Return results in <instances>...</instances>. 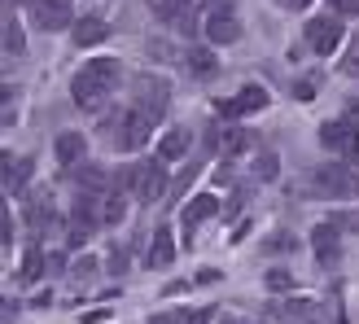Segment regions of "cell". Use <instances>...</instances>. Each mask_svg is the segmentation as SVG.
Here are the masks:
<instances>
[{"label": "cell", "instance_id": "6da1fadb", "mask_svg": "<svg viewBox=\"0 0 359 324\" xmlns=\"http://www.w3.org/2000/svg\"><path fill=\"white\" fill-rule=\"evenodd\" d=\"M118 62L114 58H97V62H88L79 66V75L70 79V97H75L79 110H97V105L114 93V83H118Z\"/></svg>", "mask_w": 359, "mask_h": 324}, {"label": "cell", "instance_id": "7a4b0ae2", "mask_svg": "<svg viewBox=\"0 0 359 324\" xmlns=\"http://www.w3.org/2000/svg\"><path fill=\"white\" fill-rule=\"evenodd\" d=\"M154 114H145V110H136V105H128V110H118L114 114V123H105V132H110V145L114 149H140L149 140V132H154Z\"/></svg>", "mask_w": 359, "mask_h": 324}, {"label": "cell", "instance_id": "3957f363", "mask_svg": "<svg viewBox=\"0 0 359 324\" xmlns=\"http://www.w3.org/2000/svg\"><path fill=\"white\" fill-rule=\"evenodd\" d=\"M311 193L316 197H337V202H351V197H359V171L355 167H320L311 175Z\"/></svg>", "mask_w": 359, "mask_h": 324}, {"label": "cell", "instance_id": "277c9868", "mask_svg": "<svg viewBox=\"0 0 359 324\" xmlns=\"http://www.w3.org/2000/svg\"><path fill=\"white\" fill-rule=\"evenodd\" d=\"M128 189L140 197V202H154V197H163V189H167V167H163V158L136 162V167L128 171Z\"/></svg>", "mask_w": 359, "mask_h": 324}, {"label": "cell", "instance_id": "5b68a950", "mask_svg": "<svg viewBox=\"0 0 359 324\" xmlns=\"http://www.w3.org/2000/svg\"><path fill=\"white\" fill-rule=\"evenodd\" d=\"M320 145L337 158H359V132L351 119H329L325 128H320Z\"/></svg>", "mask_w": 359, "mask_h": 324}, {"label": "cell", "instance_id": "8992f818", "mask_svg": "<svg viewBox=\"0 0 359 324\" xmlns=\"http://www.w3.org/2000/svg\"><path fill=\"white\" fill-rule=\"evenodd\" d=\"M215 110H219V119H237V114H259V110H267V88L250 83V88H241L237 97H228V101H215Z\"/></svg>", "mask_w": 359, "mask_h": 324}, {"label": "cell", "instance_id": "52a82bcc", "mask_svg": "<svg viewBox=\"0 0 359 324\" xmlns=\"http://www.w3.org/2000/svg\"><path fill=\"white\" fill-rule=\"evenodd\" d=\"M132 105L136 110H145V114H154V119H163V105H167V83L158 79V75H140L136 83H132Z\"/></svg>", "mask_w": 359, "mask_h": 324}, {"label": "cell", "instance_id": "ba28073f", "mask_svg": "<svg viewBox=\"0 0 359 324\" xmlns=\"http://www.w3.org/2000/svg\"><path fill=\"white\" fill-rule=\"evenodd\" d=\"M337 44H342V22H337V18H311L307 22V48L329 58Z\"/></svg>", "mask_w": 359, "mask_h": 324}, {"label": "cell", "instance_id": "9c48e42d", "mask_svg": "<svg viewBox=\"0 0 359 324\" xmlns=\"http://www.w3.org/2000/svg\"><path fill=\"white\" fill-rule=\"evenodd\" d=\"M31 18L44 31H62L70 27V0H31Z\"/></svg>", "mask_w": 359, "mask_h": 324}, {"label": "cell", "instance_id": "30bf717a", "mask_svg": "<svg viewBox=\"0 0 359 324\" xmlns=\"http://www.w3.org/2000/svg\"><path fill=\"white\" fill-rule=\"evenodd\" d=\"M210 145H215V154L237 158V154H245L250 145H255V136L241 132V128H215V132H210Z\"/></svg>", "mask_w": 359, "mask_h": 324}, {"label": "cell", "instance_id": "8fae6325", "mask_svg": "<svg viewBox=\"0 0 359 324\" xmlns=\"http://www.w3.org/2000/svg\"><path fill=\"white\" fill-rule=\"evenodd\" d=\"M206 40L210 44H237L241 40L237 13H215V18H206Z\"/></svg>", "mask_w": 359, "mask_h": 324}, {"label": "cell", "instance_id": "7c38bea8", "mask_svg": "<svg viewBox=\"0 0 359 324\" xmlns=\"http://www.w3.org/2000/svg\"><path fill=\"white\" fill-rule=\"evenodd\" d=\"M311 245L320 263H337V224H316L311 228Z\"/></svg>", "mask_w": 359, "mask_h": 324}, {"label": "cell", "instance_id": "4fadbf2b", "mask_svg": "<svg viewBox=\"0 0 359 324\" xmlns=\"http://www.w3.org/2000/svg\"><path fill=\"white\" fill-rule=\"evenodd\" d=\"M149 263H154V267H171V263H175V237H171L167 224L154 232V255H149Z\"/></svg>", "mask_w": 359, "mask_h": 324}, {"label": "cell", "instance_id": "5bb4252c", "mask_svg": "<svg viewBox=\"0 0 359 324\" xmlns=\"http://www.w3.org/2000/svg\"><path fill=\"white\" fill-rule=\"evenodd\" d=\"M189 154V132L184 128H171L167 136H163V145H158V158L163 162H175V158H184Z\"/></svg>", "mask_w": 359, "mask_h": 324}, {"label": "cell", "instance_id": "9a60e30c", "mask_svg": "<svg viewBox=\"0 0 359 324\" xmlns=\"http://www.w3.org/2000/svg\"><path fill=\"white\" fill-rule=\"evenodd\" d=\"M184 66L193 70L197 79H210L215 70H219V62H215V53H210V48H189V53H184Z\"/></svg>", "mask_w": 359, "mask_h": 324}, {"label": "cell", "instance_id": "2e32d148", "mask_svg": "<svg viewBox=\"0 0 359 324\" xmlns=\"http://www.w3.org/2000/svg\"><path fill=\"white\" fill-rule=\"evenodd\" d=\"M105 31H110V27H105L101 18H79V22H75V44L93 48V44H101V40H105Z\"/></svg>", "mask_w": 359, "mask_h": 324}, {"label": "cell", "instance_id": "e0dca14e", "mask_svg": "<svg viewBox=\"0 0 359 324\" xmlns=\"http://www.w3.org/2000/svg\"><path fill=\"white\" fill-rule=\"evenodd\" d=\"M27 175H31V162L27 158H5V193H22L27 189Z\"/></svg>", "mask_w": 359, "mask_h": 324}, {"label": "cell", "instance_id": "ac0fdd59", "mask_svg": "<svg viewBox=\"0 0 359 324\" xmlns=\"http://www.w3.org/2000/svg\"><path fill=\"white\" fill-rule=\"evenodd\" d=\"M215 206H219L215 197H193V202L184 206V237H189V232H193L197 224H202V220H210V215H215Z\"/></svg>", "mask_w": 359, "mask_h": 324}, {"label": "cell", "instance_id": "d6986e66", "mask_svg": "<svg viewBox=\"0 0 359 324\" xmlns=\"http://www.w3.org/2000/svg\"><path fill=\"white\" fill-rule=\"evenodd\" d=\"M53 149H57V162H66V167H75V162L83 158V136H79V132H62Z\"/></svg>", "mask_w": 359, "mask_h": 324}, {"label": "cell", "instance_id": "ffe728a7", "mask_svg": "<svg viewBox=\"0 0 359 324\" xmlns=\"http://www.w3.org/2000/svg\"><path fill=\"white\" fill-rule=\"evenodd\" d=\"M149 9H154L158 18H167V22L189 27V0H149Z\"/></svg>", "mask_w": 359, "mask_h": 324}, {"label": "cell", "instance_id": "44dd1931", "mask_svg": "<svg viewBox=\"0 0 359 324\" xmlns=\"http://www.w3.org/2000/svg\"><path fill=\"white\" fill-rule=\"evenodd\" d=\"M285 316H298V320H311V324H325V307L320 302H307V298H290L285 302Z\"/></svg>", "mask_w": 359, "mask_h": 324}, {"label": "cell", "instance_id": "7402d4cb", "mask_svg": "<svg viewBox=\"0 0 359 324\" xmlns=\"http://www.w3.org/2000/svg\"><path fill=\"white\" fill-rule=\"evenodd\" d=\"M206 320H210V311H163L149 324H206Z\"/></svg>", "mask_w": 359, "mask_h": 324}, {"label": "cell", "instance_id": "603a6c76", "mask_svg": "<svg viewBox=\"0 0 359 324\" xmlns=\"http://www.w3.org/2000/svg\"><path fill=\"white\" fill-rule=\"evenodd\" d=\"M75 180H79L83 189H105V171H101V167H79Z\"/></svg>", "mask_w": 359, "mask_h": 324}, {"label": "cell", "instance_id": "cb8c5ba5", "mask_svg": "<svg viewBox=\"0 0 359 324\" xmlns=\"http://www.w3.org/2000/svg\"><path fill=\"white\" fill-rule=\"evenodd\" d=\"M255 171H259V180H276V158H272V154H259Z\"/></svg>", "mask_w": 359, "mask_h": 324}, {"label": "cell", "instance_id": "d4e9b609", "mask_svg": "<svg viewBox=\"0 0 359 324\" xmlns=\"http://www.w3.org/2000/svg\"><path fill=\"white\" fill-rule=\"evenodd\" d=\"M5 48L22 53V31H18V22H5Z\"/></svg>", "mask_w": 359, "mask_h": 324}, {"label": "cell", "instance_id": "484cf974", "mask_svg": "<svg viewBox=\"0 0 359 324\" xmlns=\"http://www.w3.org/2000/svg\"><path fill=\"white\" fill-rule=\"evenodd\" d=\"M290 285H294L290 272H267V290H276V294H280V290H290Z\"/></svg>", "mask_w": 359, "mask_h": 324}, {"label": "cell", "instance_id": "4316f807", "mask_svg": "<svg viewBox=\"0 0 359 324\" xmlns=\"http://www.w3.org/2000/svg\"><path fill=\"white\" fill-rule=\"evenodd\" d=\"M237 9V0H206V18H215V13H232Z\"/></svg>", "mask_w": 359, "mask_h": 324}, {"label": "cell", "instance_id": "83f0119b", "mask_svg": "<svg viewBox=\"0 0 359 324\" xmlns=\"http://www.w3.org/2000/svg\"><path fill=\"white\" fill-rule=\"evenodd\" d=\"M101 220H110V224H118V220H123V202H118V197H110V202H105Z\"/></svg>", "mask_w": 359, "mask_h": 324}, {"label": "cell", "instance_id": "f1b7e54d", "mask_svg": "<svg viewBox=\"0 0 359 324\" xmlns=\"http://www.w3.org/2000/svg\"><path fill=\"white\" fill-rule=\"evenodd\" d=\"M263 250H272V255H280V250H294V237H285V232H276V237L267 241Z\"/></svg>", "mask_w": 359, "mask_h": 324}, {"label": "cell", "instance_id": "f546056e", "mask_svg": "<svg viewBox=\"0 0 359 324\" xmlns=\"http://www.w3.org/2000/svg\"><path fill=\"white\" fill-rule=\"evenodd\" d=\"M35 272H40V250H31L27 263H22V276H27V281H35Z\"/></svg>", "mask_w": 359, "mask_h": 324}, {"label": "cell", "instance_id": "4dcf8cb0", "mask_svg": "<svg viewBox=\"0 0 359 324\" xmlns=\"http://www.w3.org/2000/svg\"><path fill=\"white\" fill-rule=\"evenodd\" d=\"M333 13H359V0H329Z\"/></svg>", "mask_w": 359, "mask_h": 324}, {"label": "cell", "instance_id": "1f68e13d", "mask_svg": "<svg viewBox=\"0 0 359 324\" xmlns=\"http://www.w3.org/2000/svg\"><path fill=\"white\" fill-rule=\"evenodd\" d=\"M342 228H351V232H359V206H355V210H346V215H342Z\"/></svg>", "mask_w": 359, "mask_h": 324}, {"label": "cell", "instance_id": "d6a6232c", "mask_svg": "<svg viewBox=\"0 0 359 324\" xmlns=\"http://www.w3.org/2000/svg\"><path fill=\"white\" fill-rule=\"evenodd\" d=\"M342 70H346V75H355V79H359V48H355L351 58H346V66H342Z\"/></svg>", "mask_w": 359, "mask_h": 324}, {"label": "cell", "instance_id": "836d02e7", "mask_svg": "<svg viewBox=\"0 0 359 324\" xmlns=\"http://www.w3.org/2000/svg\"><path fill=\"white\" fill-rule=\"evenodd\" d=\"M276 5H280V9H307L311 0H276Z\"/></svg>", "mask_w": 359, "mask_h": 324}, {"label": "cell", "instance_id": "e575fe53", "mask_svg": "<svg viewBox=\"0 0 359 324\" xmlns=\"http://www.w3.org/2000/svg\"><path fill=\"white\" fill-rule=\"evenodd\" d=\"M219 324H237V320H228V316H224V320H219Z\"/></svg>", "mask_w": 359, "mask_h": 324}]
</instances>
